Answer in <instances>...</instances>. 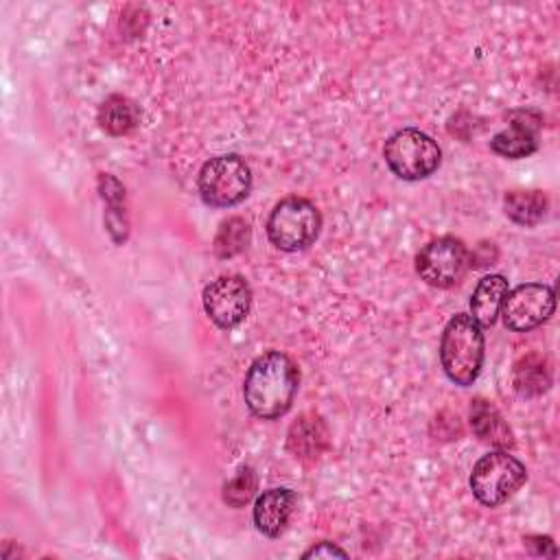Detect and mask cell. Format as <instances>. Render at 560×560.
Here are the masks:
<instances>
[{
  "mask_svg": "<svg viewBox=\"0 0 560 560\" xmlns=\"http://www.w3.org/2000/svg\"><path fill=\"white\" fill-rule=\"evenodd\" d=\"M300 385L295 363L278 350L260 354L247 370L243 396L249 411L262 420L280 418L289 411Z\"/></svg>",
  "mask_w": 560,
  "mask_h": 560,
  "instance_id": "obj_1",
  "label": "cell"
},
{
  "mask_svg": "<svg viewBox=\"0 0 560 560\" xmlns=\"http://www.w3.org/2000/svg\"><path fill=\"white\" fill-rule=\"evenodd\" d=\"M440 363L455 385H472L483 365L481 326L466 313L448 319L440 341Z\"/></svg>",
  "mask_w": 560,
  "mask_h": 560,
  "instance_id": "obj_2",
  "label": "cell"
},
{
  "mask_svg": "<svg viewBox=\"0 0 560 560\" xmlns=\"http://www.w3.org/2000/svg\"><path fill=\"white\" fill-rule=\"evenodd\" d=\"M197 188L208 206L230 208L249 195L252 171L236 153L217 155L201 166L197 175Z\"/></svg>",
  "mask_w": 560,
  "mask_h": 560,
  "instance_id": "obj_3",
  "label": "cell"
},
{
  "mask_svg": "<svg viewBox=\"0 0 560 560\" xmlns=\"http://www.w3.org/2000/svg\"><path fill=\"white\" fill-rule=\"evenodd\" d=\"M322 228V217L315 203L304 197H287L276 203L267 221L269 241L282 252L308 247Z\"/></svg>",
  "mask_w": 560,
  "mask_h": 560,
  "instance_id": "obj_4",
  "label": "cell"
},
{
  "mask_svg": "<svg viewBox=\"0 0 560 560\" xmlns=\"http://www.w3.org/2000/svg\"><path fill=\"white\" fill-rule=\"evenodd\" d=\"M383 158L396 177L418 182L438 171L442 151L438 142L420 129H400L385 142Z\"/></svg>",
  "mask_w": 560,
  "mask_h": 560,
  "instance_id": "obj_5",
  "label": "cell"
},
{
  "mask_svg": "<svg viewBox=\"0 0 560 560\" xmlns=\"http://www.w3.org/2000/svg\"><path fill=\"white\" fill-rule=\"evenodd\" d=\"M525 466L501 448L477 459L470 472V490L479 503L494 508L505 503L525 483Z\"/></svg>",
  "mask_w": 560,
  "mask_h": 560,
  "instance_id": "obj_6",
  "label": "cell"
},
{
  "mask_svg": "<svg viewBox=\"0 0 560 560\" xmlns=\"http://www.w3.org/2000/svg\"><path fill=\"white\" fill-rule=\"evenodd\" d=\"M472 265V256L462 238L440 236L429 241L416 256L420 280L435 289L455 287Z\"/></svg>",
  "mask_w": 560,
  "mask_h": 560,
  "instance_id": "obj_7",
  "label": "cell"
},
{
  "mask_svg": "<svg viewBox=\"0 0 560 560\" xmlns=\"http://www.w3.org/2000/svg\"><path fill=\"white\" fill-rule=\"evenodd\" d=\"M556 308V293L551 287L540 282L518 284L508 291L501 313L503 324L514 332H527L551 317Z\"/></svg>",
  "mask_w": 560,
  "mask_h": 560,
  "instance_id": "obj_8",
  "label": "cell"
},
{
  "mask_svg": "<svg viewBox=\"0 0 560 560\" xmlns=\"http://www.w3.org/2000/svg\"><path fill=\"white\" fill-rule=\"evenodd\" d=\"M203 308L219 328L238 326L252 304V289L243 276H219L203 289Z\"/></svg>",
  "mask_w": 560,
  "mask_h": 560,
  "instance_id": "obj_9",
  "label": "cell"
},
{
  "mask_svg": "<svg viewBox=\"0 0 560 560\" xmlns=\"http://www.w3.org/2000/svg\"><path fill=\"white\" fill-rule=\"evenodd\" d=\"M298 508V497L289 488L265 490L254 501V525L260 534L278 538L289 527Z\"/></svg>",
  "mask_w": 560,
  "mask_h": 560,
  "instance_id": "obj_10",
  "label": "cell"
},
{
  "mask_svg": "<svg viewBox=\"0 0 560 560\" xmlns=\"http://www.w3.org/2000/svg\"><path fill=\"white\" fill-rule=\"evenodd\" d=\"M538 127H540V118L534 112H514L510 127L494 133V138L490 140V147L494 153L503 158H512V160L527 158L538 147V140H536Z\"/></svg>",
  "mask_w": 560,
  "mask_h": 560,
  "instance_id": "obj_11",
  "label": "cell"
},
{
  "mask_svg": "<svg viewBox=\"0 0 560 560\" xmlns=\"http://www.w3.org/2000/svg\"><path fill=\"white\" fill-rule=\"evenodd\" d=\"M328 427L317 413H302L287 433V448L300 462H315L328 448Z\"/></svg>",
  "mask_w": 560,
  "mask_h": 560,
  "instance_id": "obj_12",
  "label": "cell"
},
{
  "mask_svg": "<svg viewBox=\"0 0 560 560\" xmlns=\"http://www.w3.org/2000/svg\"><path fill=\"white\" fill-rule=\"evenodd\" d=\"M470 427L472 433L497 448H510L514 444L512 438V429L508 427L505 418L501 416V411L483 398H475L470 405Z\"/></svg>",
  "mask_w": 560,
  "mask_h": 560,
  "instance_id": "obj_13",
  "label": "cell"
},
{
  "mask_svg": "<svg viewBox=\"0 0 560 560\" xmlns=\"http://www.w3.org/2000/svg\"><path fill=\"white\" fill-rule=\"evenodd\" d=\"M508 295V280L499 273L483 276L470 298V317L479 326H492L501 313V304Z\"/></svg>",
  "mask_w": 560,
  "mask_h": 560,
  "instance_id": "obj_14",
  "label": "cell"
},
{
  "mask_svg": "<svg viewBox=\"0 0 560 560\" xmlns=\"http://www.w3.org/2000/svg\"><path fill=\"white\" fill-rule=\"evenodd\" d=\"M98 190H101V197L107 203L105 225H107L112 238L116 243H122L127 238V232H129L127 212H125V188L116 177L103 173V175H98Z\"/></svg>",
  "mask_w": 560,
  "mask_h": 560,
  "instance_id": "obj_15",
  "label": "cell"
},
{
  "mask_svg": "<svg viewBox=\"0 0 560 560\" xmlns=\"http://www.w3.org/2000/svg\"><path fill=\"white\" fill-rule=\"evenodd\" d=\"M505 214L518 225H536L547 214V197L542 190H510L503 197Z\"/></svg>",
  "mask_w": 560,
  "mask_h": 560,
  "instance_id": "obj_16",
  "label": "cell"
},
{
  "mask_svg": "<svg viewBox=\"0 0 560 560\" xmlns=\"http://www.w3.org/2000/svg\"><path fill=\"white\" fill-rule=\"evenodd\" d=\"M98 122L109 136L129 133L138 125V107L120 94H112L98 109Z\"/></svg>",
  "mask_w": 560,
  "mask_h": 560,
  "instance_id": "obj_17",
  "label": "cell"
},
{
  "mask_svg": "<svg viewBox=\"0 0 560 560\" xmlns=\"http://www.w3.org/2000/svg\"><path fill=\"white\" fill-rule=\"evenodd\" d=\"M549 383H551V374L542 357L529 354L516 363L514 387L521 396H538L549 387Z\"/></svg>",
  "mask_w": 560,
  "mask_h": 560,
  "instance_id": "obj_18",
  "label": "cell"
},
{
  "mask_svg": "<svg viewBox=\"0 0 560 560\" xmlns=\"http://www.w3.org/2000/svg\"><path fill=\"white\" fill-rule=\"evenodd\" d=\"M249 243V225L241 217H232L219 225L214 236V254L219 258H230L243 252Z\"/></svg>",
  "mask_w": 560,
  "mask_h": 560,
  "instance_id": "obj_19",
  "label": "cell"
},
{
  "mask_svg": "<svg viewBox=\"0 0 560 560\" xmlns=\"http://www.w3.org/2000/svg\"><path fill=\"white\" fill-rule=\"evenodd\" d=\"M254 492H256V475L252 468H243L234 479H230L223 486V501L232 508H243L247 501H252Z\"/></svg>",
  "mask_w": 560,
  "mask_h": 560,
  "instance_id": "obj_20",
  "label": "cell"
},
{
  "mask_svg": "<svg viewBox=\"0 0 560 560\" xmlns=\"http://www.w3.org/2000/svg\"><path fill=\"white\" fill-rule=\"evenodd\" d=\"M332 556L346 558L348 553H346L341 547H337V545H332V542H328V540L317 542V545H313L308 551H304V558H332Z\"/></svg>",
  "mask_w": 560,
  "mask_h": 560,
  "instance_id": "obj_21",
  "label": "cell"
},
{
  "mask_svg": "<svg viewBox=\"0 0 560 560\" xmlns=\"http://www.w3.org/2000/svg\"><path fill=\"white\" fill-rule=\"evenodd\" d=\"M527 540L536 542V549L532 547V551L542 553V556H556V547H553V540L549 536H527Z\"/></svg>",
  "mask_w": 560,
  "mask_h": 560,
  "instance_id": "obj_22",
  "label": "cell"
}]
</instances>
